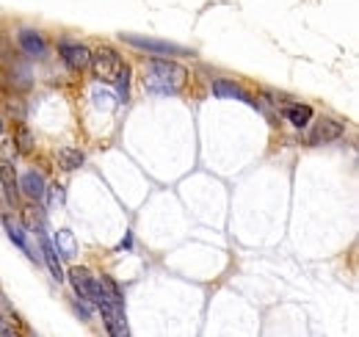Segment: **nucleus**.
<instances>
[{
    "instance_id": "obj_1",
    "label": "nucleus",
    "mask_w": 359,
    "mask_h": 337,
    "mask_svg": "<svg viewBox=\"0 0 359 337\" xmlns=\"http://www.w3.org/2000/svg\"><path fill=\"white\" fill-rule=\"evenodd\" d=\"M188 80V69L171 58H149L144 64V86L152 94L168 97V94H180L182 86Z\"/></svg>"
},
{
    "instance_id": "obj_2",
    "label": "nucleus",
    "mask_w": 359,
    "mask_h": 337,
    "mask_svg": "<svg viewBox=\"0 0 359 337\" xmlns=\"http://www.w3.org/2000/svg\"><path fill=\"white\" fill-rule=\"evenodd\" d=\"M122 41L124 44H133L135 50L141 52H149V55H160V58H174V55H193V50L177 44V41H168V39H152V36H138V33H122Z\"/></svg>"
},
{
    "instance_id": "obj_3",
    "label": "nucleus",
    "mask_w": 359,
    "mask_h": 337,
    "mask_svg": "<svg viewBox=\"0 0 359 337\" xmlns=\"http://www.w3.org/2000/svg\"><path fill=\"white\" fill-rule=\"evenodd\" d=\"M91 72L97 80L102 83H113L119 77V72L124 69V58L110 47V44H99L97 50H91V61H88Z\"/></svg>"
},
{
    "instance_id": "obj_4",
    "label": "nucleus",
    "mask_w": 359,
    "mask_h": 337,
    "mask_svg": "<svg viewBox=\"0 0 359 337\" xmlns=\"http://www.w3.org/2000/svg\"><path fill=\"white\" fill-rule=\"evenodd\" d=\"M66 276H69V282H72L75 293H77L86 304H94V301H99V298H102V282H99V279H94L88 268L75 265V268H69V273H66Z\"/></svg>"
},
{
    "instance_id": "obj_5",
    "label": "nucleus",
    "mask_w": 359,
    "mask_h": 337,
    "mask_svg": "<svg viewBox=\"0 0 359 337\" xmlns=\"http://www.w3.org/2000/svg\"><path fill=\"white\" fill-rule=\"evenodd\" d=\"M58 52H61L64 64H66L72 72H83V69L88 66V61H91V50H88L86 44H80V41L61 39V44H58Z\"/></svg>"
},
{
    "instance_id": "obj_6",
    "label": "nucleus",
    "mask_w": 359,
    "mask_h": 337,
    "mask_svg": "<svg viewBox=\"0 0 359 337\" xmlns=\"http://www.w3.org/2000/svg\"><path fill=\"white\" fill-rule=\"evenodd\" d=\"M342 133H345V124H342V122L323 116V119H318V124L309 130L307 141H309V144H329V141H337Z\"/></svg>"
},
{
    "instance_id": "obj_7",
    "label": "nucleus",
    "mask_w": 359,
    "mask_h": 337,
    "mask_svg": "<svg viewBox=\"0 0 359 337\" xmlns=\"http://www.w3.org/2000/svg\"><path fill=\"white\" fill-rule=\"evenodd\" d=\"M17 41H19V47H22L25 55H30V58H36V61L47 58V41H44V36H41L39 30L22 28L19 36H17Z\"/></svg>"
},
{
    "instance_id": "obj_8",
    "label": "nucleus",
    "mask_w": 359,
    "mask_h": 337,
    "mask_svg": "<svg viewBox=\"0 0 359 337\" xmlns=\"http://www.w3.org/2000/svg\"><path fill=\"white\" fill-rule=\"evenodd\" d=\"M39 243H41V254H44V262H47V268H50V276H52L55 282H64V279H66V273H64V268H61L58 249H55V246H52V240L44 235V229L39 232Z\"/></svg>"
},
{
    "instance_id": "obj_9",
    "label": "nucleus",
    "mask_w": 359,
    "mask_h": 337,
    "mask_svg": "<svg viewBox=\"0 0 359 337\" xmlns=\"http://www.w3.org/2000/svg\"><path fill=\"white\" fill-rule=\"evenodd\" d=\"M17 185H19V191H22L28 199H41V196H44V191H47L41 171H36V168H28V171L17 180Z\"/></svg>"
},
{
    "instance_id": "obj_10",
    "label": "nucleus",
    "mask_w": 359,
    "mask_h": 337,
    "mask_svg": "<svg viewBox=\"0 0 359 337\" xmlns=\"http://www.w3.org/2000/svg\"><path fill=\"white\" fill-rule=\"evenodd\" d=\"M210 86H213V94H215V97H221V99H240V102L257 105V102H254V99H251V97H249V94H246V91H243V88H240L237 83H232V80L215 77V80H213Z\"/></svg>"
},
{
    "instance_id": "obj_11",
    "label": "nucleus",
    "mask_w": 359,
    "mask_h": 337,
    "mask_svg": "<svg viewBox=\"0 0 359 337\" xmlns=\"http://www.w3.org/2000/svg\"><path fill=\"white\" fill-rule=\"evenodd\" d=\"M282 116L293 124V127H307L312 122V108L309 105H301V102H287L282 108Z\"/></svg>"
},
{
    "instance_id": "obj_12",
    "label": "nucleus",
    "mask_w": 359,
    "mask_h": 337,
    "mask_svg": "<svg viewBox=\"0 0 359 337\" xmlns=\"http://www.w3.org/2000/svg\"><path fill=\"white\" fill-rule=\"evenodd\" d=\"M0 185H3V193H6V202L17 207L19 202V188H17V177H14V168L8 163L0 166Z\"/></svg>"
},
{
    "instance_id": "obj_13",
    "label": "nucleus",
    "mask_w": 359,
    "mask_h": 337,
    "mask_svg": "<svg viewBox=\"0 0 359 337\" xmlns=\"http://www.w3.org/2000/svg\"><path fill=\"white\" fill-rule=\"evenodd\" d=\"M3 227H6L8 238H11V240H14V243L28 254V257H33V251H30V246H28V240H25V229H22V227H19L8 213H3Z\"/></svg>"
},
{
    "instance_id": "obj_14",
    "label": "nucleus",
    "mask_w": 359,
    "mask_h": 337,
    "mask_svg": "<svg viewBox=\"0 0 359 337\" xmlns=\"http://www.w3.org/2000/svg\"><path fill=\"white\" fill-rule=\"evenodd\" d=\"M58 163H61V168L75 171V168H80L86 163V155L80 149H75V146H61L58 149Z\"/></svg>"
},
{
    "instance_id": "obj_15",
    "label": "nucleus",
    "mask_w": 359,
    "mask_h": 337,
    "mask_svg": "<svg viewBox=\"0 0 359 337\" xmlns=\"http://www.w3.org/2000/svg\"><path fill=\"white\" fill-rule=\"evenodd\" d=\"M52 246L64 254V257H72L75 254V235L69 229H58L55 238H52Z\"/></svg>"
},
{
    "instance_id": "obj_16",
    "label": "nucleus",
    "mask_w": 359,
    "mask_h": 337,
    "mask_svg": "<svg viewBox=\"0 0 359 337\" xmlns=\"http://www.w3.org/2000/svg\"><path fill=\"white\" fill-rule=\"evenodd\" d=\"M22 224L28 232H36V235L41 232V215H39L36 204H22Z\"/></svg>"
},
{
    "instance_id": "obj_17",
    "label": "nucleus",
    "mask_w": 359,
    "mask_h": 337,
    "mask_svg": "<svg viewBox=\"0 0 359 337\" xmlns=\"http://www.w3.org/2000/svg\"><path fill=\"white\" fill-rule=\"evenodd\" d=\"M17 144H14V135H6L0 133V163H11L17 157Z\"/></svg>"
},
{
    "instance_id": "obj_18",
    "label": "nucleus",
    "mask_w": 359,
    "mask_h": 337,
    "mask_svg": "<svg viewBox=\"0 0 359 337\" xmlns=\"http://www.w3.org/2000/svg\"><path fill=\"white\" fill-rule=\"evenodd\" d=\"M14 144H17V152H22V155H28V152L33 149V138H30V130H28L25 124H19V127H17Z\"/></svg>"
},
{
    "instance_id": "obj_19",
    "label": "nucleus",
    "mask_w": 359,
    "mask_h": 337,
    "mask_svg": "<svg viewBox=\"0 0 359 337\" xmlns=\"http://www.w3.org/2000/svg\"><path fill=\"white\" fill-rule=\"evenodd\" d=\"M116 88H119V102H127L130 99V66L124 64V69L119 72V77L113 80Z\"/></svg>"
},
{
    "instance_id": "obj_20",
    "label": "nucleus",
    "mask_w": 359,
    "mask_h": 337,
    "mask_svg": "<svg viewBox=\"0 0 359 337\" xmlns=\"http://www.w3.org/2000/svg\"><path fill=\"white\" fill-rule=\"evenodd\" d=\"M0 334H3V337H11V334H14V326L6 323V318H0Z\"/></svg>"
},
{
    "instance_id": "obj_21",
    "label": "nucleus",
    "mask_w": 359,
    "mask_h": 337,
    "mask_svg": "<svg viewBox=\"0 0 359 337\" xmlns=\"http://www.w3.org/2000/svg\"><path fill=\"white\" fill-rule=\"evenodd\" d=\"M0 133H3V119H0Z\"/></svg>"
}]
</instances>
